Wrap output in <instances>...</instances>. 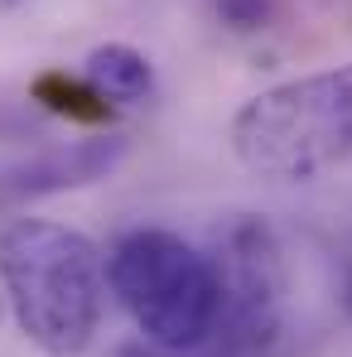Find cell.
Here are the masks:
<instances>
[{"mask_svg":"<svg viewBox=\"0 0 352 357\" xmlns=\"http://www.w3.org/2000/svg\"><path fill=\"white\" fill-rule=\"evenodd\" d=\"M107 285L140 338L164 353H198L217 333V266L178 232L135 227L116 237L107 256Z\"/></svg>","mask_w":352,"mask_h":357,"instance_id":"obj_3","label":"cell"},{"mask_svg":"<svg viewBox=\"0 0 352 357\" xmlns=\"http://www.w3.org/2000/svg\"><path fill=\"white\" fill-rule=\"evenodd\" d=\"M232 155L261 178H319L352 160V63L275 82L232 116Z\"/></svg>","mask_w":352,"mask_h":357,"instance_id":"obj_2","label":"cell"},{"mask_svg":"<svg viewBox=\"0 0 352 357\" xmlns=\"http://www.w3.org/2000/svg\"><path fill=\"white\" fill-rule=\"evenodd\" d=\"M343 299H348V309H352V271H348V290H343Z\"/></svg>","mask_w":352,"mask_h":357,"instance_id":"obj_10","label":"cell"},{"mask_svg":"<svg viewBox=\"0 0 352 357\" xmlns=\"http://www.w3.org/2000/svg\"><path fill=\"white\" fill-rule=\"evenodd\" d=\"M121 357H188V353H164V348H155V343H135V348H125Z\"/></svg>","mask_w":352,"mask_h":357,"instance_id":"obj_9","label":"cell"},{"mask_svg":"<svg viewBox=\"0 0 352 357\" xmlns=\"http://www.w3.org/2000/svg\"><path fill=\"white\" fill-rule=\"evenodd\" d=\"M121 155H125L121 135H97V140H77V145L49 150V155H39L29 165H15V169L0 174V208H24L34 198L97 183L121 165Z\"/></svg>","mask_w":352,"mask_h":357,"instance_id":"obj_5","label":"cell"},{"mask_svg":"<svg viewBox=\"0 0 352 357\" xmlns=\"http://www.w3.org/2000/svg\"><path fill=\"white\" fill-rule=\"evenodd\" d=\"M275 5H280V0H213L217 20H222L227 29H236V34L266 29V24L275 20Z\"/></svg>","mask_w":352,"mask_h":357,"instance_id":"obj_8","label":"cell"},{"mask_svg":"<svg viewBox=\"0 0 352 357\" xmlns=\"http://www.w3.org/2000/svg\"><path fill=\"white\" fill-rule=\"evenodd\" d=\"M34 102L39 107H49L54 116H68V121H77V126H107L112 121V102L77 73H39L34 77Z\"/></svg>","mask_w":352,"mask_h":357,"instance_id":"obj_7","label":"cell"},{"mask_svg":"<svg viewBox=\"0 0 352 357\" xmlns=\"http://www.w3.org/2000/svg\"><path fill=\"white\" fill-rule=\"evenodd\" d=\"M213 266H217V357H256L266 353L280 333L285 319V261L275 232L236 213L227 227H217L213 241Z\"/></svg>","mask_w":352,"mask_h":357,"instance_id":"obj_4","label":"cell"},{"mask_svg":"<svg viewBox=\"0 0 352 357\" xmlns=\"http://www.w3.org/2000/svg\"><path fill=\"white\" fill-rule=\"evenodd\" d=\"M82 77L112 102V107H130V102H145L150 87H155V68L140 49L130 44H97L87 63H82Z\"/></svg>","mask_w":352,"mask_h":357,"instance_id":"obj_6","label":"cell"},{"mask_svg":"<svg viewBox=\"0 0 352 357\" xmlns=\"http://www.w3.org/2000/svg\"><path fill=\"white\" fill-rule=\"evenodd\" d=\"M0 290L39 353L77 357L102 328V251L77 227L15 218L0 227Z\"/></svg>","mask_w":352,"mask_h":357,"instance_id":"obj_1","label":"cell"}]
</instances>
